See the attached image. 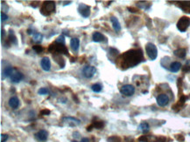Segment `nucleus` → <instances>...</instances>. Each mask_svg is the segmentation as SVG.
<instances>
[{
    "label": "nucleus",
    "mask_w": 190,
    "mask_h": 142,
    "mask_svg": "<svg viewBox=\"0 0 190 142\" xmlns=\"http://www.w3.org/2000/svg\"><path fill=\"white\" fill-rule=\"evenodd\" d=\"M119 59L121 62V66L124 69L134 67L144 60L142 51L140 49L130 50L126 52H125L124 54H122Z\"/></svg>",
    "instance_id": "obj_1"
},
{
    "label": "nucleus",
    "mask_w": 190,
    "mask_h": 142,
    "mask_svg": "<svg viewBox=\"0 0 190 142\" xmlns=\"http://www.w3.org/2000/svg\"><path fill=\"white\" fill-rule=\"evenodd\" d=\"M48 51L52 53H56V54H65L68 55V50L65 46V45L58 44L56 42L53 43L50 45L48 47Z\"/></svg>",
    "instance_id": "obj_2"
},
{
    "label": "nucleus",
    "mask_w": 190,
    "mask_h": 142,
    "mask_svg": "<svg viewBox=\"0 0 190 142\" xmlns=\"http://www.w3.org/2000/svg\"><path fill=\"white\" fill-rule=\"evenodd\" d=\"M55 10V3L53 1H47L44 2L41 8H40V13L44 16L51 15Z\"/></svg>",
    "instance_id": "obj_3"
},
{
    "label": "nucleus",
    "mask_w": 190,
    "mask_h": 142,
    "mask_svg": "<svg viewBox=\"0 0 190 142\" xmlns=\"http://www.w3.org/2000/svg\"><path fill=\"white\" fill-rule=\"evenodd\" d=\"M145 51L148 56V58L151 60H155L158 57V50L154 44L153 43H147L145 46Z\"/></svg>",
    "instance_id": "obj_4"
},
{
    "label": "nucleus",
    "mask_w": 190,
    "mask_h": 142,
    "mask_svg": "<svg viewBox=\"0 0 190 142\" xmlns=\"http://www.w3.org/2000/svg\"><path fill=\"white\" fill-rule=\"evenodd\" d=\"M190 25V18L188 17H181L177 22V29L181 32H185Z\"/></svg>",
    "instance_id": "obj_5"
},
{
    "label": "nucleus",
    "mask_w": 190,
    "mask_h": 142,
    "mask_svg": "<svg viewBox=\"0 0 190 142\" xmlns=\"http://www.w3.org/2000/svg\"><path fill=\"white\" fill-rule=\"evenodd\" d=\"M81 72H82V75L86 79H90L95 74L96 69L95 66H92V65H85V66H83Z\"/></svg>",
    "instance_id": "obj_6"
},
{
    "label": "nucleus",
    "mask_w": 190,
    "mask_h": 142,
    "mask_svg": "<svg viewBox=\"0 0 190 142\" xmlns=\"http://www.w3.org/2000/svg\"><path fill=\"white\" fill-rule=\"evenodd\" d=\"M120 93L126 97H131L135 93V87L132 85H125L120 88Z\"/></svg>",
    "instance_id": "obj_7"
},
{
    "label": "nucleus",
    "mask_w": 190,
    "mask_h": 142,
    "mask_svg": "<svg viewBox=\"0 0 190 142\" xmlns=\"http://www.w3.org/2000/svg\"><path fill=\"white\" fill-rule=\"evenodd\" d=\"M78 12L80 13V15L83 17H89L90 15V7L85 4H80L78 5Z\"/></svg>",
    "instance_id": "obj_8"
},
{
    "label": "nucleus",
    "mask_w": 190,
    "mask_h": 142,
    "mask_svg": "<svg viewBox=\"0 0 190 142\" xmlns=\"http://www.w3.org/2000/svg\"><path fill=\"white\" fill-rule=\"evenodd\" d=\"M62 121H63L65 124H67V126H76L80 125V120L76 119V118H74V117H70V116H67V117H63L62 118Z\"/></svg>",
    "instance_id": "obj_9"
},
{
    "label": "nucleus",
    "mask_w": 190,
    "mask_h": 142,
    "mask_svg": "<svg viewBox=\"0 0 190 142\" xmlns=\"http://www.w3.org/2000/svg\"><path fill=\"white\" fill-rule=\"evenodd\" d=\"M157 100V104H158L159 106H166L168 105L169 103V97L165 93H162V94H159L157 97L156 99Z\"/></svg>",
    "instance_id": "obj_10"
},
{
    "label": "nucleus",
    "mask_w": 190,
    "mask_h": 142,
    "mask_svg": "<svg viewBox=\"0 0 190 142\" xmlns=\"http://www.w3.org/2000/svg\"><path fill=\"white\" fill-rule=\"evenodd\" d=\"M34 136H35V139H36L38 141L45 142L48 140V133L47 130L42 129V130H40Z\"/></svg>",
    "instance_id": "obj_11"
},
{
    "label": "nucleus",
    "mask_w": 190,
    "mask_h": 142,
    "mask_svg": "<svg viewBox=\"0 0 190 142\" xmlns=\"http://www.w3.org/2000/svg\"><path fill=\"white\" fill-rule=\"evenodd\" d=\"M40 66L42 68L43 71L45 72H49L51 69V61L48 59V57H44L42 58V59L40 60Z\"/></svg>",
    "instance_id": "obj_12"
},
{
    "label": "nucleus",
    "mask_w": 190,
    "mask_h": 142,
    "mask_svg": "<svg viewBox=\"0 0 190 142\" xmlns=\"http://www.w3.org/2000/svg\"><path fill=\"white\" fill-rule=\"evenodd\" d=\"M11 81L14 84H18L19 83L22 79H24V75L23 73H21L20 72H14L12 73V75L11 76Z\"/></svg>",
    "instance_id": "obj_13"
},
{
    "label": "nucleus",
    "mask_w": 190,
    "mask_h": 142,
    "mask_svg": "<svg viewBox=\"0 0 190 142\" xmlns=\"http://www.w3.org/2000/svg\"><path fill=\"white\" fill-rule=\"evenodd\" d=\"M92 38H93V41L95 43H101V42L106 41V38L104 37V35L99 32H94L92 34Z\"/></svg>",
    "instance_id": "obj_14"
},
{
    "label": "nucleus",
    "mask_w": 190,
    "mask_h": 142,
    "mask_svg": "<svg viewBox=\"0 0 190 142\" xmlns=\"http://www.w3.org/2000/svg\"><path fill=\"white\" fill-rule=\"evenodd\" d=\"M13 67L12 66V65H8V66H6L4 70H3V72H2V79H6V78H8V77H10L11 78V76L12 75V73H13Z\"/></svg>",
    "instance_id": "obj_15"
},
{
    "label": "nucleus",
    "mask_w": 190,
    "mask_h": 142,
    "mask_svg": "<svg viewBox=\"0 0 190 142\" xmlns=\"http://www.w3.org/2000/svg\"><path fill=\"white\" fill-rule=\"evenodd\" d=\"M70 47L74 52H77L80 47V40L77 38H72L70 40Z\"/></svg>",
    "instance_id": "obj_16"
},
{
    "label": "nucleus",
    "mask_w": 190,
    "mask_h": 142,
    "mask_svg": "<svg viewBox=\"0 0 190 142\" xmlns=\"http://www.w3.org/2000/svg\"><path fill=\"white\" fill-rule=\"evenodd\" d=\"M111 22L112 24V27L114 29V31L116 32H118L121 31V25L118 21V19L116 17L112 16L111 17Z\"/></svg>",
    "instance_id": "obj_17"
},
{
    "label": "nucleus",
    "mask_w": 190,
    "mask_h": 142,
    "mask_svg": "<svg viewBox=\"0 0 190 142\" xmlns=\"http://www.w3.org/2000/svg\"><path fill=\"white\" fill-rule=\"evenodd\" d=\"M8 104H9V106H10L12 109H17V108L19 106V99H18L17 97L13 96V97L10 98V99H9V101H8Z\"/></svg>",
    "instance_id": "obj_18"
},
{
    "label": "nucleus",
    "mask_w": 190,
    "mask_h": 142,
    "mask_svg": "<svg viewBox=\"0 0 190 142\" xmlns=\"http://www.w3.org/2000/svg\"><path fill=\"white\" fill-rule=\"evenodd\" d=\"M174 54L180 59H184L187 55V51L184 48H179V49L174 51Z\"/></svg>",
    "instance_id": "obj_19"
},
{
    "label": "nucleus",
    "mask_w": 190,
    "mask_h": 142,
    "mask_svg": "<svg viewBox=\"0 0 190 142\" xmlns=\"http://www.w3.org/2000/svg\"><path fill=\"white\" fill-rule=\"evenodd\" d=\"M180 68H181V64L178 61H174L173 63L170 64V65H169V70L172 72H178Z\"/></svg>",
    "instance_id": "obj_20"
},
{
    "label": "nucleus",
    "mask_w": 190,
    "mask_h": 142,
    "mask_svg": "<svg viewBox=\"0 0 190 142\" xmlns=\"http://www.w3.org/2000/svg\"><path fill=\"white\" fill-rule=\"evenodd\" d=\"M179 6L184 12L190 13V2H180Z\"/></svg>",
    "instance_id": "obj_21"
},
{
    "label": "nucleus",
    "mask_w": 190,
    "mask_h": 142,
    "mask_svg": "<svg viewBox=\"0 0 190 142\" xmlns=\"http://www.w3.org/2000/svg\"><path fill=\"white\" fill-rule=\"evenodd\" d=\"M43 35L40 32H32V40L36 43H40L42 41Z\"/></svg>",
    "instance_id": "obj_22"
},
{
    "label": "nucleus",
    "mask_w": 190,
    "mask_h": 142,
    "mask_svg": "<svg viewBox=\"0 0 190 142\" xmlns=\"http://www.w3.org/2000/svg\"><path fill=\"white\" fill-rule=\"evenodd\" d=\"M8 41H9V43H10V44H12V45H17V44H18V40H17L16 36L14 35L13 31H12V30H11L10 32H9Z\"/></svg>",
    "instance_id": "obj_23"
},
{
    "label": "nucleus",
    "mask_w": 190,
    "mask_h": 142,
    "mask_svg": "<svg viewBox=\"0 0 190 142\" xmlns=\"http://www.w3.org/2000/svg\"><path fill=\"white\" fill-rule=\"evenodd\" d=\"M139 130H140L144 133H146L149 132L150 130V126L147 122H142L140 123V125L139 126Z\"/></svg>",
    "instance_id": "obj_24"
},
{
    "label": "nucleus",
    "mask_w": 190,
    "mask_h": 142,
    "mask_svg": "<svg viewBox=\"0 0 190 142\" xmlns=\"http://www.w3.org/2000/svg\"><path fill=\"white\" fill-rule=\"evenodd\" d=\"M137 5L140 8V9H144V10H149L152 4L151 3H147V2H139L137 4Z\"/></svg>",
    "instance_id": "obj_25"
},
{
    "label": "nucleus",
    "mask_w": 190,
    "mask_h": 142,
    "mask_svg": "<svg viewBox=\"0 0 190 142\" xmlns=\"http://www.w3.org/2000/svg\"><path fill=\"white\" fill-rule=\"evenodd\" d=\"M102 85L100 84H94L92 85L91 86V90L94 92V93H100L102 91Z\"/></svg>",
    "instance_id": "obj_26"
},
{
    "label": "nucleus",
    "mask_w": 190,
    "mask_h": 142,
    "mask_svg": "<svg viewBox=\"0 0 190 142\" xmlns=\"http://www.w3.org/2000/svg\"><path fill=\"white\" fill-rule=\"evenodd\" d=\"M108 142H121V138L118 136H111L107 139Z\"/></svg>",
    "instance_id": "obj_27"
},
{
    "label": "nucleus",
    "mask_w": 190,
    "mask_h": 142,
    "mask_svg": "<svg viewBox=\"0 0 190 142\" xmlns=\"http://www.w3.org/2000/svg\"><path fill=\"white\" fill-rule=\"evenodd\" d=\"M55 42L56 43H58V44H62V45H65V36H64V34L62 33L61 36H59L58 37V38H56V40H55Z\"/></svg>",
    "instance_id": "obj_28"
},
{
    "label": "nucleus",
    "mask_w": 190,
    "mask_h": 142,
    "mask_svg": "<svg viewBox=\"0 0 190 142\" xmlns=\"http://www.w3.org/2000/svg\"><path fill=\"white\" fill-rule=\"evenodd\" d=\"M48 93H49V91H48V88H46V87H41L38 91V93L40 95H47L48 94Z\"/></svg>",
    "instance_id": "obj_29"
},
{
    "label": "nucleus",
    "mask_w": 190,
    "mask_h": 142,
    "mask_svg": "<svg viewBox=\"0 0 190 142\" xmlns=\"http://www.w3.org/2000/svg\"><path fill=\"white\" fill-rule=\"evenodd\" d=\"M92 125L96 129H101V128L103 127V121H95V122H93Z\"/></svg>",
    "instance_id": "obj_30"
},
{
    "label": "nucleus",
    "mask_w": 190,
    "mask_h": 142,
    "mask_svg": "<svg viewBox=\"0 0 190 142\" xmlns=\"http://www.w3.org/2000/svg\"><path fill=\"white\" fill-rule=\"evenodd\" d=\"M182 71L184 72H190V60H189L186 63V64L182 67Z\"/></svg>",
    "instance_id": "obj_31"
},
{
    "label": "nucleus",
    "mask_w": 190,
    "mask_h": 142,
    "mask_svg": "<svg viewBox=\"0 0 190 142\" xmlns=\"http://www.w3.org/2000/svg\"><path fill=\"white\" fill-rule=\"evenodd\" d=\"M32 49H33L37 53H40V52H42L43 50H44L41 46H32Z\"/></svg>",
    "instance_id": "obj_32"
},
{
    "label": "nucleus",
    "mask_w": 190,
    "mask_h": 142,
    "mask_svg": "<svg viewBox=\"0 0 190 142\" xmlns=\"http://www.w3.org/2000/svg\"><path fill=\"white\" fill-rule=\"evenodd\" d=\"M118 50L115 49V48H110V54L111 55H117L118 54Z\"/></svg>",
    "instance_id": "obj_33"
},
{
    "label": "nucleus",
    "mask_w": 190,
    "mask_h": 142,
    "mask_svg": "<svg viewBox=\"0 0 190 142\" xmlns=\"http://www.w3.org/2000/svg\"><path fill=\"white\" fill-rule=\"evenodd\" d=\"M50 113H51V112H50V110H48V109H43V110H41V112H40V114H41L42 116L49 115Z\"/></svg>",
    "instance_id": "obj_34"
},
{
    "label": "nucleus",
    "mask_w": 190,
    "mask_h": 142,
    "mask_svg": "<svg viewBox=\"0 0 190 142\" xmlns=\"http://www.w3.org/2000/svg\"><path fill=\"white\" fill-rule=\"evenodd\" d=\"M139 141L141 142H149V138H148V136H141L139 139Z\"/></svg>",
    "instance_id": "obj_35"
},
{
    "label": "nucleus",
    "mask_w": 190,
    "mask_h": 142,
    "mask_svg": "<svg viewBox=\"0 0 190 142\" xmlns=\"http://www.w3.org/2000/svg\"><path fill=\"white\" fill-rule=\"evenodd\" d=\"M8 19V16L5 14V13H4L3 12H1V22H4V21H5V20H7Z\"/></svg>",
    "instance_id": "obj_36"
},
{
    "label": "nucleus",
    "mask_w": 190,
    "mask_h": 142,
    "mask_svg": "<svg viewBox=\"0 0 190 142\" xmlns=\"http://www.w3.org/2000/svg\"><path fill=\"white\" fill-rule=\"evenodd\" d=\"M8 140V135L7 134H1V142H5Z\"/></svg>",
    "instance_id": "obj_37"
},
{
    "label": "nucleus",
    "mask_w": 190,
    "mask_h": 142,
    "mask_svg": "<svg viewBox=\"0 0 190 142\" xmlns=\"http://www.w3.org/2000/svg\"><path fill=\"white\" fill-rule=\"evenodd\" d=\"M176 139L178 141H184V137L182 135H176Z\"/></svg>",
    "instance_id": "obj_38"
},
{
    "label": "nucleus",
    "mask_w": 190,
    "mask_h": 142,
    "mask_svg": "<svg viewBox=\"0 0 190 142\" xmlns=\"http://www.w3.org/2000/svg\"><path fill=\"white\" fill-rule=\"evenodd\" d=\"M128 10H129L131 12H133V13H135V12H138V10H137V9H134V8H131V7H128Z\"/></svg>",
    "instance_id": "obj_39"
},
{
    "label": "nucleus",
    "mask_w": 190,
    "mask_h": 142,
    "mask_svg": "<svg viewBox=\"0 0 190 142\" xmlns=\"http://www.w3.org/2000/svg\"><path fill=\"white\" fill-rule=\"evenodd\" d=\"M72 142H77V141H72ZM80 142H89V139H88V138H82Z\"/></svg>",
    "instance_id": "obj_40"
},
{
    "label": "nucleus",
    "mask_w": 190,
    "mask_h": 142,
    "mask_svg": "<svg viewBox=\"0 0 190 142\" xmlns=\"http://www.w3.org/2000/svg\"><path fill=\"white\" fill-rule=\"evenodd\" d=\"M92 128H94L93 125H90V126H87V131H88V132H90V131L92 130Z\"/></svg>",
    "instance_id": "obj_41"
},
{
    "label": "nucleus",
    "mask_w": 190,
    "mask_h": 142,
    "mask_svg": "<svg viewBox=\"0 0 190 142\" xmlns=\"http://www.w3.org/2000/svg\"><path fill=\"white\" fill-rule=\"evenodd\" d=\"M73 135H74V137L76 136V138H79L80 137V133H77V132L74 133V134H73Z\"/></svg>",
    "instance_id": "obj_42"
},
{
    "label": "nucleus",
    "mask_w": 190,
    "mask_h": 142,
    "mask_svg": "<svg viewBox=\"0 0 190 142\" xmlns=\"http://www.w3.org/2000/svg\"><path fill=\"white\" fill-rule=\"evenodd\" d=\"M4 34H5L4 30V29H1V38H2V39H3V38H4Z\"/></svg>",
    "instance_id": "obj_43"
},
{
    "label": "nucleus",
    "mask_w": 190,
    "mask_h": 142,
    "mask_svg": "<svg viewBox=\"0 0 190 142\" xmlns=\"http://www.w3.org/2000/svg\"><path fill=\"white\" fill-rule=\"evenodd\" d=\"M189 135H190V133H189Z\"/></svg>",
    "instance_id": "obj_44"
}]
</instances>
